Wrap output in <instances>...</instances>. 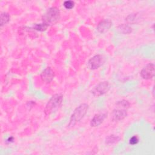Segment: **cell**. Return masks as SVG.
<instances>
[{
  "label": "cell",
  "mask_w": 155,
  "mask_h": 155,
  "mask_svg": "<svg viewBox=\"0 0 155 155\" xmlns=\"http://www.w3.org/2000/svg\"><path fill=\"white\" fill-rule=\"evenodd\" d=\"M13 140H14V138H13V137H9L7 139V142H8V143H10V142H13Z\"/></svg>",
  "instance_id": "ac0fdd59"
},
{
  "label": "cell",
  "mask_w": 155,
  "mask_h": 155,
  "mask_svg": "<svg viewBox=\"0 0 155 155\" xmlns=\"http://www.w3.org/2000/svg\"><path fill=\"white\" fill-rule=\"evenodd\" d=\"M63 101V96L61 94H54L47 102L44 113L46 116H48L56 110L62 104Z\"/></svg>",
  "instance_id": "3957f363"
},
{
  "label": "cell",
  "mask_w": 155,
  "mask_h": 155,
  "mask_svg": "<svg viewBox=\"0 0 155 155\" xmlns=\"http://www.w3.org/2000/svg\"><path fill=\"white\" fill-rule=\"evenodd\" d=\"M105 62V58L101 54H97L92 57L88 62V66L91 70H96L101 67Z\"/></svg>",
  "instance_id": "5b68a950"
},
{
  "label": "cell",
  "mask_w": 155,
  "mask_h": 155,
  "mask_svg": "<svg viewBox=\"0 0 155 155\" xmlns=\"http://www.w3.org/2000/svg\"><path fill=\"white\" fill-rule=\"evenodd\" d=\"M61 13L58 8L52 7L49 8L42 17V22L47 26L56 24L60 19Z\"/></svg>",
  "instance_id": "6da1fadb"
},
{
  "label": "cell",
  "mask_w": 155,
  "mask_h": 155,
  "mask_svg": "<svg viewBox=\"0 0 155 155\" xmlns=\"http://www.w3.org/2000/svg\"><path fill=\"white\" fill-rule=\"evenodd\" d=\"M116 105H117V107L127 109L129 107V106H130V104L126 100H122V101H118L117 102V104H116Z\"/></svg>",
  "instance_id": "5bb4252c"
},
{
  "label": "cell",
  "mask_w": 155,
  "mask_h": 155,
  "mask_svg": "<svg viewBox=\"0 0 155 155\" xmlns=\"http://www.w3.org/2000/svg\"><path fill=\"white\" fill-rule=\"evenodd\" d=\"M127 109L117 107L111 113V119L113 121H120L124 119L127 115Z\"/></svg>",
  "instance_id": "52a82bcc"
},
{
  "label": "cell",
  "mask_w": 155,
  "mask_h": 155,
  "mask_svg": "<svg viewBox=\"0 0 155 155\" xmlns=\"http://www.w3.org/2000/svg\"><path fill=\"white\" fill-rule=\"evenodd\" d=\"M54 77V73L50 67L44 69L41 73V78L43 82L48 84L51 82Z\"/></svg>",
  "instance_id": "ba28073f"
},
{
  "label": "cell",
  "mask_w": 155,
  "mask_h": 155,
  "mask_svg": "<svg viewBox=\"0 0 155 155\" xmlns=\"http://www.w3.org/2000/svg\"><path fill=\"white\" fill-rule=\"evenodd\" d=\"M139 141V137L137 136H132L130 140H129V143L130 145H136L138 143Z\"/></svg>",
  "instance_id": "e0dca14e"
},
{
  "label": "cell",
  "mask_w": 155,
  "mask_h": 155,
  "mask_svg": "<svg viewBox=\"0 0 155 155\" xmlns=\"http://www.w3.org/2000/svg\"><path fill=\"white\" fill-rule=\"evenodd\" d=\"M110 84L108 82H101L93 88L91 90V93L94 96H100L107 93L110 90Z\"/></svg>",
  "instance_id": "277c9868"
},
{
  "label": "cell",
  "mask_w": 155,
  "mask_h": 155,
  "mask_svg": "<svg viewBox=\"0 0 155 155\" xmlns=\"http://www.w3.org/2000/svg\"><path fill=\"white\" fill-rule=\"evenodd\" d=\"M112 26V22L109 19H105L101 21L97 27V30L99 33H104L107 32Z\"/></svg>",
  "instance_id": "9c48e42d"
},
{
  "label": "cell",
  "mask_w": 155,
  "mask_h": 155,
  "mask_svg": "<svg viewBox=\"0 0 155 155\" xmlns=\"http://www.w3.org/2000/svg\"><path fill=\"white\" fill-rule=\"evenodd\" d=\"M140 76L144 79H151L154 76V64L150 63L145 66L140 71Z\"/></svg>",
  "instance_id": "8992f818"
},
{
  "label": "cell",
  "mask_w": 155,
  "mask_h": 155,
  "mask_svg": "<svg viewBox=\"0 0 155 155\" xmlns=\"http://www.w3.org/2000/svg\"><path fill=\"white\" fill-rule=\"evenodd\" d=\"M64 7L67 9V10H70L71 8H73L74 6V2L73 1H65L64 2L63 4Z\"/></svg>",
  "instance_id": "9a60e30c"
},
{
  "label": "cell",
  "mask_w": 155,
  "mask_h": 155,
  "mask_svg": "<svg viewBox=\"0 0 155 155\" xmlns=\"http://www.w3.org/2000/svg\"><path fill=\"white\" fill-rule=\"evenodd\" d=\"M88 110V105L87 104H82L73 111L68 124L69 127H73L79 122L87 114Z\"/></svg>",
  "instance_id": "7a4b0ae2"
},
{
  "label": "cell",
  "mask_w": 155,
  "mask_h": 155,
  "mask_svg": "<svg viewBox=\"0 0 155 155\" xmlns=\"http://www.w3.org/2000/svg\"><path fill=\"white\" fill-rule=\"evenodd\" d=\"M119 140V137L114 134L108 136L105 139V143L107 144H113L116 143Z\"/></svg>",
  "instance_id": "4fadbf2b"
},
{
  "label": "cell",
  "mask_w": 155,
  "mask_h": 155,
  "mask_svg": "<svg viewBox=\"0 0 155 155\" xmlns=\"http://www.w3.org/2000/svg\"><path fill=\"white\" fill-rule=\"evenodd\" d=\"M47 27L48 26L46 24L42 22L40 24H35L31 28L39 31H44L47 29Z\"/></svg>",
  "instance_id": "7c38bea8"
},
{
  "label": "cell",
  "mask_w": 155,
  "mask_h": 155,
  "mask_svg": "<svg viewBox=\"0 0 155 155\" xmlns=\"http://www.w3.org/2000/svg\"><path fill=\"white\" fill-rule=\"evenodd\" d=\"M120 28L119 30H120V31L124 33H130L131 32V28L128 26V25H120L119 26Z\"/></svg>",
  "instance_id": "2e32d148"
},
{
  "label": "cell",
  "mask_w": 155,
  "mask_h": 155,
  "mask_svg": "<svg viewBox=\"0 0 155 155\" xmlns=\"http://www.w3.org/2000/svg\"><path fill=\"white\" fill-rule=\"evenodd\" d=\"M107 114L105 113H99L95 114L90 121V125L93 127H96L100 125L105 120Z\"/></svg>",
  "instance_id": "30bf717a"
},
{
  "label": "cell",
  "mask_w": 155,
  "mask_h": 155,
  "mask_svg": "<svg viewBox=\"0 0 155 155\" xmlns=\"http://www.w3.org/2000/svg\"><path fill=\"white\" fill-rule=\"evenodd\" d=\"M10 21V15L6 12H2L1 13V27H2L7 24Z\"/></svg>",
  "instance_id": "8fae6325"
}]
</instances>
